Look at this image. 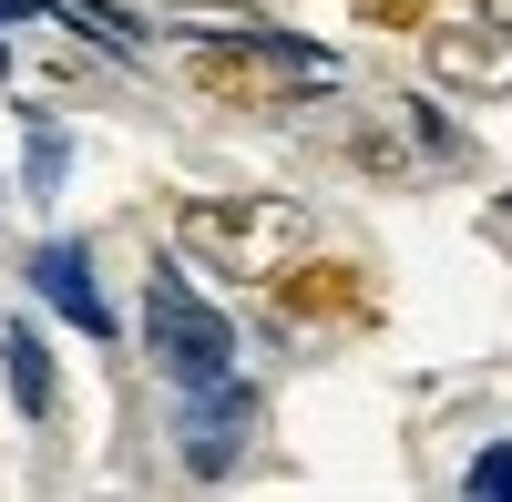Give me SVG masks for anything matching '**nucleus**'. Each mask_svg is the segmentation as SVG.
Returning <instances> with one entry per match:
<instances>
[{
	"instance_id": "nucleus-1",
	"label": "nucleus",
	"mask_w": 512,
	"mask_h": 502,
	"mask_svg": "<svg viewBox=\"0 0 512 502\" xmlns=\"http://www.w3.org/2000/svg\"><path fill=\"white\" fill-rule=\"evenodd\" d=\"M175 246L205 257L216 277H236V287H267L308 246V205H287V195H185L175 205Z\"/></svg>"
},
{
	"instance_id": "nucleus-2",
	"label": "nucleus",
	"mask_w": 512,
	"mask_h": 502,
	"mask_svg": "<svg viewBox=\"0 0 512 502\" xmlns=\"http://www.w3.org/2000/svg\"><path fill=\"white\" fill-rule=\"evenodd\" d=\"M185 82L195 103H226V113H287L308 82H328V52H308V41H277V31H195L185 52Z\"/></svg>"
},
{
	"instance_id": "nucleus-3",
	"label": "nucleus",
	"mask_w": 512,
	"mask_h": 502,
	"mask_svg": "<svg viewBox=\"0 0 512 502\" xmlns=\"http://www.w3.org/2000/svg\"><path fill=\"white\" fill-rule=\"evenodd\" d=\"M144 349H154V369L175 390H226L236 380V328L195 298L185 267H154L144 277Z\"/></svg>"
},
{
	"instance_id": "nucleus-4",
	"label": "nucleus",
	"mask_w": 512,
	"mask_h": 502,
	"mask_svg": "<svg viewBox=\"0 0 512 502\" xmlns=\"http://www.w3.org/2000/svg\"><path fill=\"white\" fill-rule=\"evenodd\" d=\"M431 72L451 82V93L502 103L512 93V31H492V21H431Z\"/></svg>"
},
{
	"instance_id": "nucleus-5",
	"label": "nucleus",
	"mask_w": 512,
	"mask_h": 502,
	"mask_svg": "<svg viewBox=\"0 0 512 502\" xmlns=\"http://www.w3.org/2000/svg\"><path fill=\"white\" fill-rule=\"evenodd\" d=\"M31 287H41V298H52L72 328L113 339V308H103V287H93V257H82V246H41V257H31Z\"/></svg>"
},
{
	"instance_id": "nucleus-6",
	"label": "nucleus",
	"mask_w": 512,
	"mask_h": 502,
	"mask_svg": "<svg viewBox=\"0 0 512 502\" xmlns=\"http://www.w3.org/2000/svg\"><path fill=\"white\" fill-rule=\"evenodd\" d=\"M287 318H349V308H369V277L349 267V257H318V267H287V298H277Z\"/></svg>"
},
{
	"instance_id": "nucleus-7",
	"label": "nucleus",
	"mask_w": 512,
	"mask_h": 502,
	"mask_svg": "<svg viewBox=\"0 0 512 502\" xmlns=\"http://www.w3.org/2000/svg\"><path fill=\"white\" fill-rule=\"evenodd\" d=\"M0 369H11L21 421H52V349H41V328H0Z\"/></svg>"
},
{
	"instance_id": "nucleus-8",
	"label": "nucleus",
	"mask_w": 512,
	"mask_h": 502,
	"mask_svg": "<svg viewBox=\"0 0 512 502\" xmlns=\"http://www.w3.org/2000/svg\"><path fill=\"white\" fill-rule=\"evenodd\" d=\"M349 11H359L369 31H431V21H441V0H349Z\"/></svg>"
},
{
	"instance_id": "nucleus-9",
	"label": "nucleus",
	"mask_w": 512,
	"mask_h": 502,
	"mask_svg": "<svg viewBox=\"0 0 512 502\" xmlns=\"http://www.w3.org/2000/svg\"><path fill=\"white\" fill-rule=\"evenodd\" d=\"M472 492H512V451H482V462H472Z\"/></svg>"
},
{
	"instance_id": "nucleus-10",
	"label": "nucleus",
	"mask_w": 512,
	"mask_h": 502,
	"mask_svg": "<svg viewBox=\"0 0 512 502\" xmlns=\"http://www.w3.org/2000/svg\"><path fill=\"white\" fill-rule=\"evenodd\" d=\"M472 21H492V31H512V0H472Z\"/></svg>"
},
{
	"instance_id": "nucleus-11",
	"label": "nucleus",
	"mask_w": 512,
	"mask_h": 502,
	"mask_svg": "<svg viewBox=\"0 0 512 502\" xmlns=\"http://www.w3.org/2000/svg\"><path fill=\"white\" fill-rule=\"evenodd\" d=\"M0 21H31V0H0Z\"/></svg>"
}]
</instances>
